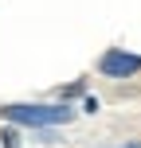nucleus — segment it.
<instances>
[{"instance_id":"obj_1","label":"nucleus","mask_w":141,"mask_h":148,"mask_svg":"<svg viewBox=\"0 0 141 148\" xmlns=\"http://www.w3.org/2000/svg\"><path fill=\"white\" fill-rule=\"evenodd\" d=\"M0 117L12 125H31V129H55L74 121V105L67 101H24V105H4Z\"/></svg>"},{"instance_id":"obj_2","label":"nucleus","mask_w":141,"mask_h":148,"mask_svg":"<svg viewBox=\"0 0 141 148\" xmlns=\"http://www.w3.org/2000/svg\"><path fill=\"white\" fill-rule=\"evenodd\" d=\"M98 74H106V78H133V74H141V55L110 47V51L98 59Z\"/></svg>"},{"instance_id":"obj_4","label":"nucleus","mask_w":141,"mask_h":148,"mask_svg":"<svg viewBox=\"0 0 141 148\" xmlns=\"http://www.w3.org/2000/svg\"><path fill=\"white\" fill-rule=\"evenodd\" d=\"M118 148H141V140H129V144H118Z\"/></svg>"},{"instance_id":"obj_3","label":"nucleus","mask_w":141,"mask_h":148,"mask_svg":"<svg viewBox=\"0 0 141 148\" xmlns=\"http://www.w3.org/2000/svg\"><path fill=\"white\" fill-rule=\"evenodd\" d=\"M78 94H86V82H71V86H63V101H67V97H78Z\"/></svg>"}]
</instances>
